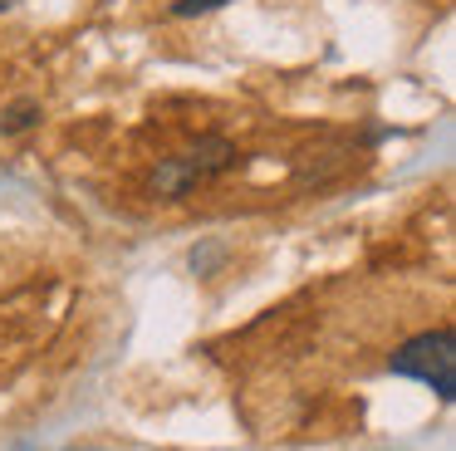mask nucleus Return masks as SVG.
Returning <instances> with one entry per match:
<instances>
[{"label": "nucleus", "instance_id": "f257e3e1", "mask_svg": "<svg viewBox=\"0 0 456 451\" xmlns=\"http://www.w3.org/2000/svg\"><path fill=\"white\" fill-rule=\"evenodd\" d=\"M387 368L397 378H412L422 388H432L442 402H452L456 398V339H452V329L442 324V329H422L412 339H403L387 353Z\"/></svg>", "mask_w": 456, "mask_h": 451}, {"label": "nucleus", "instance_id": "f03ea898", "mask_svg": "<svg viewBox=\"0 0 456 451\" xmlns=\"http://www.w3.org/2000/svg\"><path fill=\"white\" fill-rule=\"evenodd\" d=\"M182 162L207 182V176H221V172H231V167L240 162V147L231 143V137H197V143L182 152Z\"/></svg>", "mask_w": 456, "mask_h": 451}, {"label": "nucleus", "instance_id": "7ed1b4c3", "mask_svg": "<svg viewBox=\"0 0 456 451\" xmlns=\"http://www.w3.org/2000/svg\"><path fill=\"white\" fill-rule=\"evenodd\" d=\"M148 186H152V196H162V201H182V196H191L201 186V176L191 172L182 157H162V162L152 167Z\"/></svg>", "mask_w": 456, "mask_h": 451}, {"label": "nucleus", "instance_id": "20e7f679", "mask_svg": "<svg viewBox=\"0 0 456 451\" xmlns=\"http://www.w3.org/2000/svg\"><path fill=\"white\" fill-rule=\"evenodd\" d=\"M40 118H45L40 98H15V103L0 108V137H20V133H30V127H40Z\"/></svg>", "mask_w": 456, "mask_h": 451}, {"label": "nucleus", "instance_id": "39448f33", "mask_svg": "<svg viewBox=\"0 0 456 451\" xmlns=\"http://www.w3.org/2000/svg\"><path fill=\"white\" fill-rule=\"evenodd\" d=\"M221 5H231V0H172L167 15L172 20H197V15H211V10H221Z\"/></svg>", "mask_w": 456, "mask_h": 451}, {"label": "nucleus", "instance_id": "423d86ee", "mask_svg": "<svg viewBox=\"0 0 456 451\" xmlns=\"http://www.w3.org/2000/svg\"><path fill=\"white\" fill-rule=\"evenodd\" d=\"M11 5H15V0H0V10H11Z\"/></svg>", "mask_w": 456, "mask_h": 451}, {"label": "nucleus", "instance_id": "0eeeda50", "mask_svg": "<svg viewBox=\"0 0 456 451\" xmlns=\"http://www.w3.org/2000/svg\"><path fill=\"white\" fill-rule=\"evenodd\" d=\"M84 451H103V447H84Z\"/></svg>", "mask_w": 456, "mask_h": 451}]
</instances>
